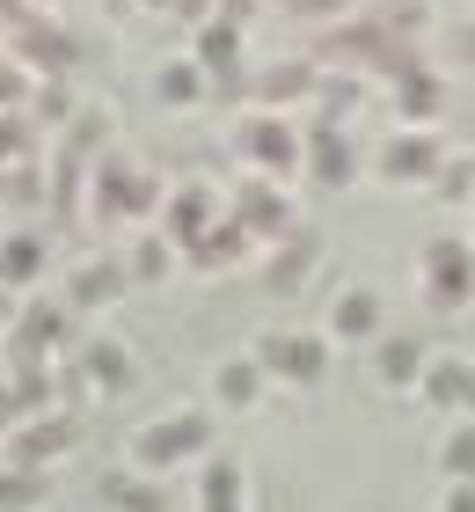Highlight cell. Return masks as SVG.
<instances>
[{"label": "cell", "mask_w": 475, "mask_h": 512, "mask_svg": "<svg viewBox=\"0 0 475 512\" xmlns=\"http://www.w3.org/2000/svg\"><path fill=\"white\" fill-rule=\"evenodd\" d=\"M424 395H432V403H461V395H468V366L439 359L432 374H424Z\"/></svg>", "instance_id": "obj_17"}, {"label": "cell", "mask_w": 475, "mask_h": 512, "mask_svg": "<svg viewBox=\"0 0 475 512\" xmlns=\"http://www.w3.org/2000/svg\"><path fill=\"white\" fill-rule=\"evenodd\" d=\"M417 374H424L417 344H380V381H417Z\"/></svg>", "instance_id": "obj_20"}, {"label": "cell", "mask_w": 475, "mask_h": 512, "mask_svg": "<svg viewBox=\"0 0 475 512\" xmlns=\"http://www.w3.org/2000/svg\"><path fill=\"white\" fill-rule=\"evenodd\" d=\"M468 403H475V374H468Z\"/></svg>", "instance_id": "obj_36"}, {"label": "cell", "mask_w": 475, "mask_h": 512, "mask_svg": "<svg viewBox=\"0 0 475 512\" xmlns=\"http://www.w3.org/2000/svg\"><path fill=\"white\" fill-rule=\"evenodd\" d=\"M373 322H380V300H373V293H344V300H337V330H344V337H366Z\"/></svg>", "instance_id": "obj_15"}, {"label": "cell", "mask_w": 475, "mask_h": 512, "mask_svg": "<svg viewBox=\"0 0 475 512\" xmlns=\"http://www.w3.org/2000/svg\"><path fill=\"white\" fill-rule=\"evenodd\" d=\"M234 213H242V220H234L242 235H249V227H264V235H278V227H285V198H278V191H264V183H249V191L234 198Z\"/></svg>", "instance_id": "obj_7"}, {"label": "cell", "mask_w": 475, "mask_h": 512, "mask_svg": "<svg viewBox=\"0 0 475 512\" xmlns=\"http://www.w3.org/2000/svg\"><path fill=\"white\" fill-rule=\"evenodd\" d=\"M44 498V469H15L0 476V505H37Z\"/></svg>", "instance_id": "obj_23"}, {"label": "cell", "mask_w": 475, "mask_h": 512, "mask_svg": "<svg viewBox=\"0 0 475 512\" xmlns=\"http://www.w3.org/2000/svg\"><path fill=\"white\" fill-rule=\"evenodd\" d=\"M220 395H234V403H249V395H256V366H227V374H220Z\"/></svg>", "instance_id": "obj_29"}, {"label": "cell", "mask_w": 475, "mask_h": 512, "mask_svg": "<svg viewBox=\"0 0 475 512\" xmlns=\"http://www.w3.org/2000/svg\"><path fill=\"white\" fill-rule=\"evenodd\" d=\"M307 264H315V242H307V235H293V249H285V256H271V286L285 293V286H300V278H307Z\"/></svg>", "instance_id": "obj_14"}, {"label": "cell", "mask_w": 475, "mask_h": 512, "mask_svg": "<svg viewBox=\"0 0 475 512\" xmlns=\"http://www.w3.org/2000/svg\"><path fill=\"white\" fill-rule=\"evenodd\" d=\"M234 256H242V227H205L198 235V264H234Z\"/></svg>", "instance_id": "obj_16"}, {"label": "cell", "mask_w": 475, "mask_h": 512, "mask_svg": "<svg viewBox=\"0 0 475 512\" xmlns=\"http://www.w3.org/2000/svg\"><path fill=\"white\" fill-rule=\"evenodd\" d=\"M315 88H322L329 110H351V103H359V88H351V81H315Z\"/></svg>", "instance_id": "obj_31"}, {"label": "cell", "mask_w": 475, "mask_h": 512, "mask_svg": "<svg viewBox=\"0 0 475 512\" xmlns=\"http://www.w3.org/2000/svg\"><path fill=\"white\" fill-rule=\"evenodd\" d=\"M88 374H95V381H110V388H125V381H132V366H125V352H117V344H88Z\"/></svg>", "instance_id": "obj_22"}, {"label": "cell", "mask_w": 475, "mask_h": 512, "mask_svg": "<svg viewBox=\"0 0 475 512\" xmlns=\"http://www.w3.org/2000/svg\"><path fill=\"white\" fill-rule=\"evenodd\" d=\"M388 176H424V169H439V139L432 132H402V139H388Z\"/></svg>", "instance_id": "obj_5"}, {"label": "cell", "mask_w": 475, "mask_h": 512, "mask_svg": "<svg viewBox=\"0 0 475 512\" xmlns=\"http://www.w3.org/2000/svg\"><path fill=\"white\" fill-rule=\"evenodd\" d=\"M205 512H242V469L220 461V469L205 476Z\"/></svg>", "instance_id": "obj_13"}, {"label": "cell", "mask_w": 475, "mask_h": 512, "mask_svg": "<svg viewBox=\"0 0 475 512\" xmlns=\"http://www.w3.org/2000/svg\"><path fill=\"white\" fill-rule=\"evenodd\" d=\"M205 439H212V425H205V417H169V425L139 432V461H154V469H169V461L198 454Z\"/></svg>", "instance_id": "obj_1"}, {"label": "cell", "mask_w": 475, "mask_h": 512, "mask_svg": "<svg viewBox=\"0 0 475 512\" xmlns=\"http://www.w3.org/2000/svg\"><path fill=\"white\" fill-rule=\"evenodd\" d=\"M446 469H454V476H475V425H461L454 439H446Z\"/></svg>", "instance_id": "obj_27"}, {"label": "cell", "mask_w": 475, "mask_h": 512, "mask_svg": "<svg viewBox=\"0 0 475 512\" xmlns=\"http://www.w3.org/2000/svg\"><path fill=\"white\" fill-rule=\"evenodd\" d=\"M307 161H315V176H322V183H344V176H351V147H344V139L329 132V125L307 132Z\"/></svg>", "instance_id": "obj_10"}, {"label": "cell", "mask_w": 475, "mask_h": 512, "mask_svg": "<svg viewBox=\"0 0 475 512\" xmlns=\"http://www.w3.org/2000/svg\"><path fill=\"white\" fill-rule=\"evenodd\" d=\"M0 22H8V0H0Z\"/></svg>", "instance_id": "obj_37"}, {"label": "cell", "mask_w": 475, "mask_h": 512, "mask_svg": "<svg viewBox=\"0 0 475 512\" xmlns=\"http://www.w3.org/2000/svg\"><path fill=\"white\" fill-rule=\"evenodd\" d=\"M264 359L278 366V374H293V381H315V374H322V344H315V337H285V344H264Z\"/></svg>", "instance_id": "obj_9"}, {"label": "cell", "mask_w": 475, "mask_h": 512, "mask_svg": "<svg viewBox=\"0 0 475 512\" xmlns=\"http://www.w3.org/2000/svg\"><path fill=\"white\" fill-rule=\"evenodd\" d=\"M307 88H315V66H271V74H264V96H271V103L307 96Z\"/></svg>", "instance_id": "obj_19"}, {"label": "cell", "mask_w": 475, "mask_h": 512, "mask_svg": "<svg viewBox=\"0 0 475 512\" xmlns=\"http://www.w3.org/2000/svg\"><path fill=\"white\" fill-rule=\"evenodd\" d=\"M147 198H154V183H132V169H95V205L103 213H132Z\"/></svg>", "instance_id": "obj_6"}, {"label": "cell", "mask_w": 475, "mask_h": 512, "mask_svg": "<svg viewBox=\"0 0 475 512\" xmlns=\"http://www.w3.org/2000/svg\"><path fill=\"white\" fill-rule=\"evenodd\" d=\"M22 96V74H15V66H0V103H15Z\"/></svg>", "instance_id": "obj_34"}, {"label": "cell", "mask_w": 475, "mask_h": 512, "mask_svg": "<svg viewBox=\"0 0 475 512\" xmlns=\"http://www.w3.org/2000/svg\"><path fill=\"white\" fill-rule=\"evenodd\" d=\"M15 44H22V59H30V66H66V59H74V37L52 30V22H37V15L15 22Z\"/></svg>", "instance_id": "obj_3"}, {"label": "cell", "mask_w": 475, "mask_h": 512, "mask_svg": "<svg viewBox=\"0 0 475 512\" xmlns=\"http://www.w3.org/2000/svg\"><path fill=\"white\" fill-rule=\"evenodd\" d=\"M446 512H475V483H461V491H446Z\"/></svg>", "instance_id": "obj_33"}, {"label": "cell", "mask_w": 475, "mask_h": 512, "mask_svg": "<svg viewBox=\"0 0 475 512\" xmlns=\"http://www.w3.org/2000/svg\"><path fill=\"white\" fill-rule=\"evenodd\" d=\"M402 110H410V118H432V110H439V81L410 74V81H402Z\"/></svg>", "instance_id": "obj_25"}, {"label": "cell", "mask_w": 475, "mask_h": 512, "mask_svg": "<svg viewBox=\"0 0 475 512\" xmlns=\"http://www.w3.org/2000/svg\"><path fill=\"white\" fill-rule=\"evenodd\" d=\"M249 154L256 161H264V169H293V132H285V125H249Z\"/></svg>", "instance_id": "obj_11"}, {"label": "cell", "mask_w": 475, "mask_h": 512, "mask_svg": "<svg viewBox=\"0 0 475 512\" xmlns=\"http://www.w3.org/2000/svg\"><path fill=\"white\" fill-rule=\"evenodd\" d=\"M234 52H242V37H234V22H205V37H198V59L212 66V74H227Z\"/></svg>", "instance_id": "obj_12"}, {"label": "cell", "mask_w": 475, "mask_h": 512, "mask_svg": "<svg viewBox=\"0 0 475 512\" xmlns=\"http://www.w3.org/2000/svg\"><path fill=\"white\" fill-rule=\"evenodd\" d=\"M117 286H125V271H117V264H88V271L74 278V293H81V300H110Z\"/></svg>", "instance_id": "obj_24"}, {"label": "cell", "mask_w": 475, "mask_h": 512, "mask_svg": "<svg viewBox=\"0 0 475 512\" xmlns=\"http://www.w3.org/2000/svg\"><path fill=\"white\" fill-rule=\"evenodd\" d=\"M293 8H315V15H322V8H337V0H293Z\"/></svg>", "instance_id": "obj_35"}, {"label": "cell", "mask_w": 475, "mask_h": 512, "mask_svg": "<svg viewBox=\"0 0 475 512\" xmlns=\"http://www.w3.org/2000/svg\"><path fill=\"white\" fill-rule=\"evenodd\" d=\"M161 96H169V103H190V96H198V74H190V66H169V74H161Z\"/></svg>", "instance_id": "obj_28"}, {"label": "cell", "mask_w": 475, "mask_h": 512, "mask_svg": "<svg viewBox=\"0 0 475 512\" xmlns=\"http://www.w3.org/2000/svg\"><path fill=\"white\" fill-rule=\"evenodd\" d=\"M169 227H176V235H205V227H212V198L205 191H183L176 213H169Z\"/></svg>", "instance_id": "obj_18"}, {"label": "cell", "mask_w": 475, "mask_h": 512, "mask_svg": "<svg viewBox=\"0 0 475 512\" xmlns=\"http://www.w3.org/2000/svg\"><path fill=\"white\" fill-rule=\"evenodd\" d=\"M468 176H475V169H468V161H454V169H439V191H446V198H468V191H475V183H468Z\"/></svg>", "instance_id": "obj_30"}, {"label": "cell", "mask_w": 475, "mask_h": 512, "mask_svg": "<svg viewBox=\"0 0 475 512\" xmlns=\"http://www.w3.org/2000/svg\"><path fill=\"white\" fill-rule=\"evenodd\" d=\"M66 337V315L59 308H44V300H37V308H22V330H15V359L22 366H37V352H44V344H59Z\"/></svg>", "instance_id": "obj_4"}, {"label": "cell", "mask_w": 475, "mask_h": 512, "mask_svg": "<svg viewBox=\"0 0 475 512\" xmlns=\"http://www.w3.org/2000/svg\"><path fill=\"white\" fill-rule=\"evenodd\" d=\"M37 264H44V249H37L30 235H22V242H8V249H0V271H8V278H37Z\"/></svg>", "instance_id": "obj_26"}, {"label": "cell", "mask_w": 475, "mask_h": 512, "mask_svg": "<svg viewBox=\"0 0 475 512\" xmlns=\"http://www.w3.org/2000/svg\"><path fill=\"white\" fill-rule=\"evenodd\" d=\"M424 278H432L439 308H454V300H468V286H475V264H468L461 242H432V249H424Z\"/></svg>", "instance_id": "obj_2"}, {"label": "cell", "mask_w": 475, "mask_h": 512, "mask_svg": "<svg viewBox=\"0 0 475 512\" xmlns=\"http://www.w3.org/2000/svg\"><path fill=\"white\" fill-rule=\"evenodd\" d=\"M15 147H30V132H22L15 118H0V154H15Z\"/></svg>", "instance_id": "obj_32"}, {"label": "cell", "mask_w": 475, "mask_h": 512, "mask_svg": "<svg viewBox=\"0 0 475 512\" xmlns=\"http://www.w3.org/2000/svg\"><path fill=\"white\" fill-rule=\"evenodd\" d=\"M103 498H110V505H125V512H161V491H147V483H125V476H110V483H103Z\"/></svg>", "instance_id": "obj_21"}, {"label": "cell", "mask_w": 475, "mask_h": 512, "mask_svg": "<svg viewBox=\"0 0 475 512\" xmlns=\"http://www.w3.org/2000/svg\"><path fill=\"white\" fill-rule=\"evenodd\" d=\"M66 447H74V417H52V425H30V432H22V439H15V454H22V469H37V461H44V454H66Z\"/></svg>", "instance_id": "obj_8"}]
</instances>
